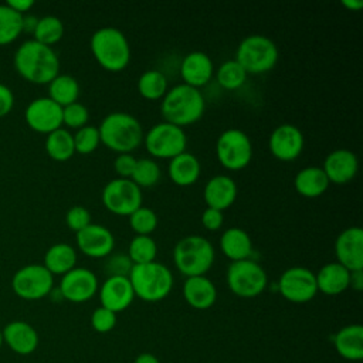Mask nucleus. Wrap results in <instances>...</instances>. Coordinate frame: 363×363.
Here are the masks:
<instances>
[{"label": "nucleus", "instance_id": "obj_1", "mask_svg": "<svg viewBox=\"0 0 363 363\" xmlns=\"http://www.w3.org/2000/svg\"><path fill=\"white\" fill-rule=\"evenodd\" d=\"M13 65L23 79L37 85L50 84L60 74L57 52L35 40H27L18 45Z\"/></svg>", "mask_w": 363, "mask_h": 363}, {"label": "nucleus", "instance_id": "obj_2", "mask_svg": "<svg viewBox=\"0 0 363 363\" xmlns=\"http://www.w3.org/2000/svg\"><path fill=\"white\" fill-rule=\"evenodd\" d=\"M206 109L204 96L200 89L179 84L170 88L162 98L160 112L164 122L184 128L197 122Z\"/></svg>", "mask_w": 363, "mask_h": 363}, {"label": "nucleus", "instance_id": "obj_3", "mask_svg": "<svg viewBox=\"0 0 363 363\" xmlns=\"http://www.w3.org/2000/svg\"><path fill=\"white\" fill-rule=\"evenodd\" d=\"M101 142L112 152L132 153L143 142L140 122L130 113H108L98 126Z\"/></svg>", "mask_w": 363, "mask_h": 363}, {"label": "nucleus", "instance_id": "obj_4", "mask_svg": "<svg viewBox=\"0 0 363 363\" xmlns=\"http://www.w3.org/2000/svg\"><path fill=\"white\" fill-rule=\"evenodd\" d=\"M96 62L109 72L123 71L130 61V45L125 34L115 27L98 28L89 41Z\"/></svg>", "mask_w": 363, "mask_h": 363}, {"label": "nucleus", "instance_id": "obj_5", "mask_svg": "<svg viewBox=\"0 0 363 363\" xmlns=\"http://www.w3.org/2000/svg\"><path fill=\"white\" fill-rule=\"evenodd\" d=\"M128 278L135 296L145 302H159L173 289V274L157 261L133 265Z\"/></svg>", "mask_w": 363, "mask_h": 363}, {"label": "nucleus", "instance_id": "obj_6", "mask_svg": "<svg viewBox=\"0 0 363 363\" xmlns=\"http://www.w3.org/2000/svg\"><path fill=\"white\" fill-rule=\"evenodd\" d=\"M214 247L203 235L191 234L177 241L173 248V261L186 278L206 275L214 262Z\"/></svg>", "mask_w": 363, "mask_h": 363}, {"label": "nucleus", "instance_id": "obj_7", "mask_svg": "<svg viewBox=\"0 0 363 363\" xmlns=\"http://www.w3.org/2000/svg\"><path fill=\"white\" fill-rule=\"evenodd\" d=\"M234 60L247 74H264L275 67L278 48L271 38L261 34H251L240 43Z\"/></svg>", "mask_w": 363, "mask_h": 363}, {"label": "nucleus", "instance_id": "obj_8", "mask_svg": "<svg viewBox=\"0 0 363 363\" xmlns=\"http://www.w3.org/2000/svg\"><path fill=\"white\" fill-rule=\"evenodd\" d=\"M225 279L230 291L240 298H255L268 284L265 269L251 258L233 261L227 268Z\"/></svg>", "mask_w": 363, "mask_h": 363}, {"label": "nucleus", "instance_id": "obj_9", "mask_svg": "<svg viewBox=\"0 0 363 363\" xmlns=\"http://www.w3.org/2000/svg\"><path fill=\"white\" fill-rule=\"evenodd\" d=\"M216 156L227 170H241L247 167L252 157V143L250 136L240 129H227L220 133L216 142Z\"/></svg>", "mask_w": 363, "mask_h": 363}, {"label": "nucleus", "instance_id": "obj_10", "mask_svg": "<svg viewBox=\"0 0 363 363\" xmlns=\"http://www.w3.org/2000/svg\"><path fill=\"white\" fill-rule=\"evenodd\" d=\"M11 289L24 301H38L54 289V275L43 264H28L14 272Z\"/></svg>", "mask_w": 363, "mask_h": 363}, {"label": "nucleus", "instance_id": "obj_11", "mask_svg": "<svg viewBox=\"0 0 363 363\" xmlns=\"http://www.w3.org/2000/svg\"><path fill=\"white\" fill-rule=\"evenodd\" d=\"M143 142L147 153L157 159H173L186 152L187 146V138L183 128L169 122L153 125L147 133L143 135Z\"/></svg>", "mask_w": 363, "mask_h": 363}, {"label": "nucleus", "instance_id": "obj_12", "mask_svg": "<svg viewBox=\"0 0 363 363\" xmlns=\"http://www.w3.org/2000/svg\"><path fill=\"white\" fill-rule=\"evenodd\" d=\"M102 203L116 216H130L142 206V191L130 179H112L102 190Z\"/></svg>", "mask_w": 363, "mask_h": 363}, {"label": "nucleus", "instance_id": "obj_13", "mask_svg": "<svg viewBox=\"0 0 363 363\" xmlns=\"http://www.w3.org/2000/svg\"><path fill=\"white\" fill-rule=\"evenodd\" d=\"M277 285L279 294L292 303H306L318 294L315 272L305 267H291L285 269Z\"/></svg>", "mask_w": 363, "mask_h": 363}, {"label": "nucleus", "instance_id": "obj_14", "mask_svg": "<svg viewBox=\"0 0 363 363\" xmlns=\"http://www.w3.org/2000/svg\"><path fill=\"white\" fill-rule=\"evenodd\" d=\"M99 284L96 275L84 267H75L61 277L58 291L62 299L72 303H84L94 298Z\"/></svg>", "mask_w": 363, "mask_h": 363}, {"label": "nucleus", "instance_id": "obj_15", "mask_svg": "<svg viewBox=\"0 0 363 363\" xmlns=\"http://www.w3.org/2000/svg\"><path fill=\"white\" fill-rule=\"evenodd\" d=\"M24 119L30 129L48 135L61 128L62 108L48 96H40L27 105Z\"/></svg>", "mask_w": 363, "mask_h": 363}, {"label": "nucleus", "instance_id": "obj_16", "mask_svg": "<svg viewBox=\"0 0 363 363\" xmlns=\"http://www.w3.org/2000/svg\"><path fill=\"white\" fill-rule=\"evenodd\" d=\"M303 145L305 139L302 132L292 123L277 126L268 139L269 152L281 162L295 160L302 153Z\"/></svg>", "mask_w": 363, "mask_h": 363}, {"label": "nucleus", "instance_id": "obj_17", "mask_svg": "<svg viewBox=\"0 0 363 363\" xmlns=\"http://www.w3.org/2000/svg\"><path fill=\"white\" fill-rule=\"evenodd\" d=\"M336 262L349 271L363 269V230L357 225L345 228L335 241Z\"/></svg>", "mask_w": 363, "mask_h": 363}, {"label": "nucleus", "instance_id": "obj_18", "mask_svg": "<svg viewBox=\"0 0 363 363\" xmlns=\"http://www.w3.org/2000/svg\"><path fill=\"white\" fill-rule=\"evenodd\" d=\"M78 250L91 258H106L115 247V237L109 228L91 223L77 233Z\"/></svg>", "mask_w": 363, "mask_h": 363}, {"label": "nucleus", "instance_id": "obj_19", "mask_svg": "<svg viewBox=\"0 0 363 363\" xmlns=\"http://www.w3.org/2000/svg\"><path fill=\"white\" fill-rule=\"evenodd\" d=\"M4 345L18 356L34 353L40 343L35 328L26 320H11L1 329Z\"/></svg>", "mask_w": 363, "mask_h": 363}, {"label": "nucleus", "instance_id": "obj_20", "mask_svg": "<svg viewBox=\"0 0 363 363\" xmlns=\"http://www.w3.org/2000/svg\"><path fill=\"white\" fill-rule=\"evenodd\" d=\"M98 292L101 306L113 313L128 309L135 299V292L128 277H108Z\"/></svg>", "mask_w": 363, "mask_h": 363}, {"label": "nucleus", "instance_id": "obj_21", "mask_svg": "<svg viewBox=\"0 0 363 363\" xmlns=\"http://www.w3.org/2000/svg\"><path fill=\"white\" fill-rule=\"evenodd\" d=\"M359 162L356 155L347 149H336L330 152L325 160L322 170L329 183L346 184L352 182L357 173Z\"/></svg>", "mask_w": 363, "mask_h": 363}, {"label": "nucleus", "instance_id": "obj_22", "mask_svg": "<svg viewBox=\"0 0 363 363\" xmlns=\"http://www.w3.org/2000/svg\"><path fill=\"white\" fill-rule=\"evenodd\" d=\"M214 74V65L208 54L203 51H191L184 55L180 65V77L183 84L200 88L210 82Z\"/></svg>", "mask_w": 363, "mask_h": 363}, {"label": "nucleus", "instance_id": "obj_23", "mask_svg": "<svg viewBox=\"0 0 363 363\" xmlns=\"http://www.w3.org/2000/svg\"><path fill=\"white\" fill-rule=\"evenodd\" d=\"M237 194L238 189L235 182L225 174H217L208 179L203 191L207 207L220 211L231 207L237 199Z\"/></svg>", "mask_w": 363, "mask_h": 363}, {"label": "nucleus", "instance_id": "obj_24", "mask_svg": "<svg viewBox=\"0 0 363 363\" xmlns=\"http://www.w3.org/2000/svg\"><path fill=\"white\" fill-rule=\"evenodd\" d=\"M183 296L189 306L197 311L210 309L217 301V289L206 275L189 277L183 284Z\"/></svg>", "mask_w": 363, "mask_h": 363}, {"label": "nucleus", "instance_id": "obj_25", "mask_svg": "<svg viewBox=\"0 0 363 363\" xmlns=\"http://www.w3.org/2000/svg\"><path fill=\"white\" fill-rule=\"evenodd\" d=\"M333 346L342 359L360 363L363 360V326L359 323L343 326L335 333Z\"/></svg>", "mask_w": 363, "mask_h": 363}, {"label": "nucleus", "instance_id": "obj_26", "mask_svg": "<svg viewBox=\"0 0 363 363\" xmlns=\"http://www.w3.org/2000/svg\"><path fill=\"white\" fill-rule=\"evenodd\" d=\"M315 277L318 292L333 296L345 292L349 288L350 271L339 262H329L325 264L318 274H315Z\"/></svg>", "mask_w": 363, "mask_h": 363}, {"label": "nucleus", "instance_id": "obj_27", "mask_svg": "<svg viewBox=\"0 0 363 363\" xmlns=\"http://www.w3.org/2000/svg\"><path fill=\"white\" fill-rule=\"evenodd\" d=\"M200 162L189 152H183L173 159H170L167 166V173L170 180L180 187H189L197 182L200 177Z\"/></svg>", "mask_w": 363, "mask_h": 363}, {"label": "nucleus", "instance_id": "obj_28", "mask_svg": "<svg viewBox=\"0 0 363 363\" xmlns=\"http://www.w3.org/2000/svg\"><path fill=\"white\" fill-rule=\"evenodd\" d=\"M220 250L231 262L247 259L252 254V241L245 230L230 227L220 238Z\"/></svg>", "mask_w": 363, "mask_h": 363}, {"label": "nucleus", "instance_id": "obj_29", "mask_svg": "<svg viewBox=\"0 0 363 363\" xmlns=\"http://www.w3.org/2000/svg\"><path fill=\"white\" fill-rule=\"evenodd\" d=\"M294 186L301 196L306 199H315L322 196L328 190L329 180L323 173L322 167L308 166L296 173Z\"/></svg>", "mask_w": 363, "mask_h": 363}, {"label": "nucleus", "instance_id": "obj_30", "mask_svg": "<svg viewBox=\"0 0 363 363\" xmlns=\"http://www.w3.org/2000/svg\"><path fill=\"white\" fill-rule=\"evenodd\" d=\"M77 251L67 242H58L51 245L44 254V267L52 275H64L75 268Z\"/></svg>", "mask_w": 363, "mask_h": 363}, {"label": "nucleus", "instance_id": "obj_31", "mask_svg": "<svg viewBox=\"0 0 363 363\" xmlns=\"http://www.w3.org/2000/svg\"><path fill=\"white\" fill-rule=\"evenodd\" d=\"M79 96V84L78 81L68 74H58L48 84V98L58 104L61 108L71 105L78 101Z\"/></svg>", "mask_w": 363, "mask_h": 363}, {"label": "nucleus", "instance_id": "obj_32", "mask_svg": "<svg viewBox=\"0 0 363 363\" xmlns=\"http://www.w3.org/2000/svg\"><path fill=\"white\" fill-rule=\"evenodd\" d=\"M44 147L47 155L55 162H67L75 153L74 138L64 128H60L48 133L45 138Z\"/></svg>", "mask_w": 363, "mask_h": 363}, {"label": "nucleus", "instance_id": "obj_33", "mask_svg": "<svg viewBox=\"0 0 363 363\" xmlns=\"http://www.w3.org/2000/svg\"><path fill=\"white\" fill-rule=\"evenodd\" d=\"M138 91L145 99L157 101L169 91L167 78L159 69H147L138 79Z\"/></svg>", "mask_w": 363, "mask_h": 363}, {"label": "nucleus", "instance_id": "obj_34", "mask_svg": "<svg viewBox=\"0 0 363 363\" xmlns=\"http://www.w3.org/2000/svg\"><path fill=\"white\" fill-rule=\"evenodd\" d=\"M23 33V14L10 9L6 3L0 4V45H7L17 40Z\"/></svg>", "mask_w": 363, "mask_h": 363}, {"label": "nucleus", "instance_id": "obj_35", "mask_svg": "<svg viewBox=\"0 0 363 363\" xmlns=\"http://www.w3.org/2000/svg\"><path fill=\"white\" fill-rule=\"evenodd\" d=\"M64 35V24L55 16H44L38 18L37 26L33 33V40L44 44V45H54L57 44Z\"/></svg>", "mask_w": 363, "mask_h": 363}, {"label": "nucleus", "instance_id": "obj_36", "mask_svg": "<svg viewBox=\"0 0 363 363\" xmlns=\"http://www.w3.org/2000/svg\"><path fill=\"white\" fill-rule=\"evenodd\" d=\"M247 75L248 74L245 72V69L235 60H228L217 68L216 79L221 88L227 91H234L244 85Z\"/></svg>", "mask_w": 363, "mask_h": 363}, {"label": "nucleus", "instance_id": "obj_37", "mask_svg": "<svg viewBox=\"0 0 363 363\" xmlns=\"http://www.w3.org/2000/svg\"><path fill=\"white\" fill-rule=\"evenodd\" d=\"M157 245L150 235H135L128 248V257L133 265L147 264L156 259Z\"/></svg>", "mask_w": 363, "mask_h": 363}, {"label": "nucleus", "instance_id": "obj_38", "mask_svg": "<svg viewBox=\"0 0 363 363\" xmlns=\"http://www.w3.org/2000/svg\"><path fill=\"white\" fill-rule=\"evenodd\" d=\"M160 179V167L153 159H138L130 180L138 187H152Z\"/></svg>", "mask_w": 363, "mask_h": 363}, {"label": "nucleus", "instance_id": "obj_39", "mask_svg": "<svg viewBox=\"0 0 363 363\" xmlns=\"http://www.w3.org/2000/svg\"><path fill=\"white\" fill-rule=\"evenodd\" d=\"M157 214L149 208L140 206L129 216V225L136 235H150L157 227Z\"/></svg>", "mask_w": 363, "mask_h": 363}, {"label": "nucleus", "instance_id": "obj_40", "mask_svg": "<svg viewBox=\"0 0 363 363\" xmlns=\"http://www.w3.org/2000/svg\"><path fill=\"white\" fill-rule=\"evenodd\" d=\"M72 138H74L75 152L81 155H89L95 152L101 143L98 128L91 125H85L81 129H78L77 133L72 135Z\"/></svg>", "mask_w": 363, "mask_h": 363}, {"label": "nucleus", "instance_id": "obj_41", "mask_svg": "<svg viewBox=\"0 0 363 363\" xmlns=\"http://www.w3.org/2000/svg\"><path fill=\"white\" fill-rule=\"evenodd\" d=\"M89 111L81 102H74L62 108V123L71 129H81L88 123Z\"/></svg>", "mask_w": 363, "mask_h": 363}, {"label": "nucleus", "instance_id": "obj_42", "mask_svg": "<svg viewBox=\"0 0 363 363\" xmlns=\"http://www.w3.org/2000/svg\"><path fill=\"white\" fill-rule=\"evenodd\" d=\"M91 326L98 333H108L116 326V313L99 306L91 315Z\"/></svg>", "mask_w": 363, "mask_h": 363}, {"label": "nucleus", "instance_id": "obj_43", "mask_svg": "<svg viewBox=\"0 0 363 363\" xmlns=\"http://www.w3.org/2000/svg\"><path fill=\"white\" fill-rule=\"evenodd\" d=\"M133 264L128 254H111L105 262V272L108 277H128Z\"/></svg>", "mask_w": 363, "mask_h": 363}, {"label": "nucleus", "instance_id": "obj_44", "mask_svg": "<svg viewBox=\"0 0 363 363\" xmlns=\"http://www.w3.org/2000/svg\"><path fill=\"white\" fill-rule=\"evenodd\" d=\"M65 223L69 230L78 233L91 224V213L84 206H72L65 214Z\"/></svg>", "mask_w": 363, "mask_h": 363}, {"label": "nucleus", "instance_id": "obj_45", "mask_svg": "<svg viewBox=\"0 0 363 363\" xmlns=\"http://www.w3.org/2000/svg\"><path fill=\"white\" fill-rule=\"evenodd\" d=\"M136 157L132 153H121L115 157L113 160V169L116 174L121 179H130L135 164H136Z\"/></svg>", "mask_w": 363, "mask_h": 363}, {"label": "nucleus", "instance_id": "obj_46", "mask_svg": "<svg viewBox=\"0 0 363 363\" xmlns=\"http://www.w3.org/2000/svg\"><path fill=\"white\" fill-rule=\"evenodd\" d=\"M223 223H224V216H223V211L220 210L207 207L201 214V224L208 231L218 230L223 225Z\"/></svg>", "mask_w": 363, "mask_h": 363}, {"label": "nucleus", "instance_id": "obj_47", "mask_svg": "<svg viewBox=\"0 0 363 363\" xmlns=\"http://www.w3.org/2000/svg\"><path fill=\"white\" fill-rule=\"evenodd\" d=\"M14 106V94L13 91L0 82V118H4L10 113Z\"/></svg>", "mask_w": 363, "mask_h": 363}, {"label": "nucleus", "instance_id": "obj_48", "mask_svg": "<svg viewBox=\"0 0 363 363\" xmlns=\"http://www.w3.org/2000/svg\"><path fill=\"white\" fill-rule=\"evenodd\" d=\"M6 4L10 9H13L14 11L24 16V13L28 11L34 6V0H9V1H6Z\"/></svg>", "mask_w": 363, "mask_h": 363}, {"label": "nucleus", "instance_id": "obj_49", "mask_svg": "<svg viewBox=\"0 0 363 363\" xmlns=\"http://www.w3.org/2000/svg\"><path fill=\"white\" fill-rule=\"evenodd\" d=\"M349 286H352L354 291H362L363 289V269L350 271Z\"/></svg>", "mask_w": 363, "mask_h": 363}, {"label": "nucleus", "instance_id": "obj_50", "mask_svg": "<svg viewBox=\"0 0 363 363\" xmlns=\"http://www.w3.org/2000/svg\"><path fill=\"white\" fill-rule=\"evenodd\" d=\"M38 18L34 16H23V31L26 33H34V28L37 26Z\"/></svg>", "mask_w": 363, "mask_h": 363}, {"label": "nucleus", "instance_id": "obj_51", "mask_svg": "<svg viewBox=\"0 0 363 363\" xmlns=\"http://www.w3.org/2000/svg\"><path fill=\"white\" fill-rule=\"evenodd\" d=\"M133 363H160V362H159L157 356H155L153 353L145 352V353L138 354L136 359L133 360Z\"/></svg>", "mask_w": 363, "mask_h": 363}, {"label": "nucleus", "instance_id": "obj_52", "mask_svg": "<svg viewBox=\"0 0 363 363\" xmlns=\"http://www.w3.org/2000/svg\"><path fill=\"white\" fill-rule=\"evenodd\" d=\"M342 4L352 11H359L363 7V1L362 0H342Z\"/></svg>", "mask_w": 363, "mask_h": 363}, {"label": "nucleus", "instance_id": "obj_53", "mask_svg": "<svg viewBox=\"0 0 363 363\" xmlns=\"http://www.w3.org/2000/svg\"><path fill=\"white\" fill-rule=\"evenodd\" d=\"M4 346V340H3V333H1V329H0V349Z\"/></svg>", "mask_w": 363, "mask_h": 363}]
</instances>
